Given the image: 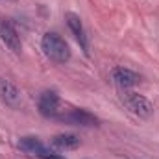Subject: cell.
I'll use <instances>...</instances> for the list:
<instances>
[{"mask_svg": "<svg viewBox=\"0 0 159 159\" xmlns=\"http://www.w3.org/2000/svg\"><path fill=\"white\" fill-rule=\"evenodd\" d=\"M41 48H43V54L54 63L63 65V63H67L70 59V48H69L67 41L56 32H46L43 35Z\"/></svg>", "mask_w": 159, "mask_h": 159, "instance_id": "cell-1", "label": "cell"}, {"mask_svg": "<svg viewBox=\"0 0 159 159\" xmlns=\"http://www.w3.org/2000/svg\"><path fill=\"white\" fill-rule=\"evenodd\" d=\"M122 102H124V106H126L133 115H137V117H141V119H150V117L154 115V106H152V102H150L146 96L139 94V93H133V91H129V89H124V91H122Z\"/></svg>", "mask_w": 159, "mask_h": 159, "instance_id": "cell-2", "label": "cell"}, {"mask_svg": "<svg viewBox=\"0 0 159 159\" xmlns=\"http://www.w3.org/2000/svg\"><path fill=\"white\" fill-rule=\"evenodd\" d=\"M59 106H61V100H59V94L56 91H44V93H41L37 107H39V113L43 117L57 119V115L61 113Z\"/></svg>", "mask_w": 159, "mask_h": 159, "instance_id": "cell-3", "label": "cell"}, {"mask_svg": "<svg viewBox=\"0 0 159 159\" xmlns=\"http://www.w3.org/2000/svg\"><path fill=\"white\" fill-rule=\"evenodd\" d=\"M0 39L13 54H20V50H22L20 35L17 34L15 26L6 19H0Z\"/></svg>", "mask_w": 159, "mask_h": 159, "instance_id": "cell-4", "label": "cell"}, {"mask_svg": "<svg viewBox=\"0 0 159 159\" xmlns=\"http://www.w3.org/2000/svg\"><path fill=\"white\" fill-rule=\"evenodd\" d=\"M57 119L74 126H98V119L87 109H69L65 113H59Z\"/></svg>", "mask_w": 159, "mask_h": 159, "instance_id": "cell-5", "label": "cell"}, {"mask_svg": "<svg viewBox=\"0 0 159 159\" xmlns=\"http://www.w3.org/2000/svg\"><path fill=\"white\" fill-rule=\"evenodd\" d=\"M65 22H67L69 30L72 32L74 39L78 41V44L81 46V50L87 54V52H89V41H87V34H85V28H83V22H81L80 15L72 13V11L65 13Z\"/></svg>", "mask_w": 159, "mask_h": 159, "instance_id": "cell-6", "label": "cell"}, {"mask_svg": "<svg viewBox=\"0 0 159 159\" xmlns=\"http://www.w3.org/2000/svg\"><path fill=\"white\" fill-rule=\"evenodd\" d=\"M111 80H113V83L119 87L120 91H124V89H131V87H135V85L141 81V76H139L135 70H131V69H126V67H115V69L111 70Z\"/></svg>", "mask_w": 159, "mask_h": 159, "instance_id": "cell-7", "label": "cell"}, {"mask_svg": "<svg viewBox=\"0 0 159 159\" xmlns=\"http://www.w3.org/2000/svg\"><path fill=\"white\" fill-rule=\"evenodd\" d=\"M0 98L6 102V106L9 107H19L20 106V91L17 89V85L9 80L0 78Z\"/></svg>", "mask_w": 159, "mask_h": 159, "instance_id": "cell-8", "label": "cell"}, {"mask_svg": "<svg viewBox=\"0 0 159 159\" xmlns=\"http://www.w3.org/2000/svg\"><path fill=\"white\" fill-rule=\"evenodd\" d=\"M19 148L26 154H32V156H39L41 152L46 150V146L43 144L39 137H34V135H26V137H20L19 139Z\"/></svg>", "mask_w": 159, "mask_h": 159, "instance_id": "cell-9", "label": "cell"}, {"mask_svg": "<svg viewBox=\"0 0 159 159\" xmlns=\"http://www.w3.org/2000/svg\"><path fill=\"white\" fill-rule=\"evenodd\" d=\"M52 146L56 150H74L80 146V139L72 133H59L52 139Z\"/></svg>", "mask_w": 159, "mask_h": 159, "instance_id": "cell-10", "label": "cell"}, {"mask_svg": "<svg viewBox=\"0 0 159 159\" xmlns=\"http://www.w3.org/2000/svg\"><path fill=\"white\" fill-rule=\"evenodd\" d=\"M39 159H65L63 156H59V154H56V152H52V150H44V152H41L39 156H37Z\"/></svg>", "mask_w": 159, "mask_h": 159, "instance_id": "cell-11", "label": "cell"}]
</instances>
